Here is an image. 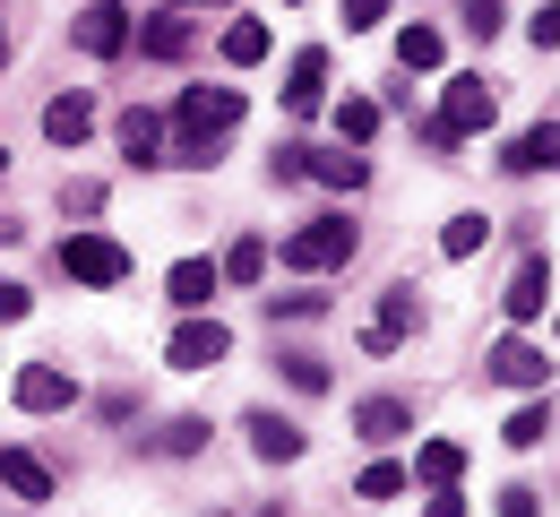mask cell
<instances>
[{"instance_id":"1","label":"cell","mask_w":560,"mask_h":517,"mask_svg":"<svg viewBox=\"0 0 560 517\" xmlns=\"http://www.w3.org/2000/svg\"><path fill=\"white\" fill-rule=\"evenodd\" d=\"M173 121H182V148L164 155V164H215V139L242 121V86H190L173 104Z\"/></svg>"},{"instance_id":"2","label":"cell","mask_w":560,"mask_h":517,"mask_svg":"<svg viewBox=\"0 0 560 517\" xmlns=\"http://www.w3.org/2000/svg\"><path fill=\"white\" fill-rule=\"evenodd\" d=\"M353 250H362V233L346 216H311L302 233H284V268H302V277L311 268H346Z\"/></svg>"},{"instance_id":"3","label":"cell","mask_w":560,"mask_h":517,"mask_svg":"<svg viewBox=\"0 0 560 517\" xmlns=\"http://www.w3.org/2000/svg\"><path fill=\"white\" fill-rule=\"evenodd\" d=\"M61 268H70V285H95V294H104V285L130 277V250H121L113 233H70V242H61Z\"/></svg>"},{"instance_id":"4","label":"cell","mask_w":560,"mask_h":517,"mask_svg":"<svg viewBox=\"0 0 560 517\" xmlns=\"http://www.w3.org/2000/svg\"><path fill=\"white\" fill-rule=\"evenodd\" d=\"M70 35H78V52H95V61H121L139 26H130V9H121V0H86V9L70 17Z\"/></svg>"},{"instance_id":"5","label":"cell","mask_w":560,"mask_h":517,"mask_svg":"<svg viewBox=\"0 0 560 517\" xmlns=\"http://www.w3.org/2000/svg\"><path fill=\"white\" fill-rule=\"evenodd\" d=\"M415 285H388V294H380V310H371V319H362V354H397V345H406V337H415Z\"/></svg>"},{"instance_id":"6","label":"cell","mask_w":560,"mask_h":517,"mask_svg":"<svg viewBox=\"0 0 560 517\" xmlns=\"http://www.w3.org/2000/svg\"><path fill=\"white\" fill-rule=\"evenodd\" d=\"M224 354H233V328H224V319H190V328H173V345H164L173 371H215Z\"/></svg>"},{"instance_id":"7","label":"cell","mask_w":560,"mask_h":517,"mask_svg":"<svg viewBox=\"0 0 560 517\" xmlns=\"http://www.w3.org/2000/svg\"><path fill=\"white\" fill-rule=\"evenodd\" d=\"M483 371L500 379V388H544V379H552V354L526 345V337H500V345L483 354Z\"/></svg>"},{"instance_id":"8","label":"cell","mask_w":560,"mask_h":517,"mask_svg":"<svg viewBox=\"0 0 560 517\" xmlns=\"http://www.w3.org/2000/svg\"><path fill=\"white\" fill-rule=\"evenodd\" d=\"M440 121H448L457 139H475V130H491V121H500V95H491L483 78H448V104H440Z\"/></svg>"},{"instance_id":"9","label":"cell","mask_w":560,"mask_h":517,"mask_svg":"<svg viewBox=\"0 0 560 517\" xmlns=\"http://www.w3.org/2000/svg\"><path fill=\"white\" fill-rule=\"evenodd\" d=\"M70 397H78V379L61 363H26L18 371V406H26V414H61Z\"/></svg>"},{"instance_id":"10","label":"cell","mask_w":560,"mask_h":517,"mask_svg":"<svg viewBox=\"0 0 560 517\" xmlns=\"http://www.w3.org/2000/svg\"><path fill=\"white\" fill-rule=\"evenodd\" d=\"M500 310H509V319H544V310H552V268H544V259H526V268L509 277Z\"/></svg>"},{"instance_id":"11","label":"cell","mask_w":560,"mask_h":517,"mask_svg":"<svg viewBox=\"0 0 560 517\" xmlns=\"http://www.w3.org/2000/svg\"><path fill=\"white\" fill-rule=\"evenodd\" d=\"M500 173H560V121H544V130H526V139H509V155H500Z\"/></svg>"},{"instance_id":"12","label":"cell","mask_w":560,"mask_h":517,"mask_svg":"<svg viewBox=\"0 0 560 517\" xmlns=\"http://www.w3.org/2000/svg\"><path fill=\"white\" fill-rule=\"evenodd\" d=\"M353 432L362 440H397V432H415V406L406 397H362L353 406Z\"/></svg>"},{"instance_id":"13","label":"cell","mask_w":560,"mask_h":517,"mask_svg":"<svg viewBox=\"0 0 560 517\" xmlns=\"http://www.w3.org/2000/svg\"><path fill=\"white\" fill-rule=\"evenodd\" d=\"M0 483H9L18 501H52V466H44L35 448H0Z\"/></svg>"},{"instance_id":"14","label":"cell","mask_w":560,"mask_h":517,"mask_svg":"<svg viewBox=\"0 0 560 517\" xmlns=\"http://www.w3.org/2000/svg\"><path fill=\"white\" fill-rule=\"evenodd\" d=\"M319 86H328V52L311 44V52H293V70H284V104H293V113H319Z\"/></svg>"},{"instance_id":"15","label":"cell","mask_w":560,"mask_h":517,"mask_svg":"<svg viewBox=\"0 0 560 517\" xmlns=\"http://www.w3.org/2000/svg\"><path fill=\"white\" fill-rule=\"evenodd\" d=\"M86 130H95V104H86V95H52V104H44V139H52V148H78Z\"/></svg>"},{"instance_id":"16","label":"cell","mask_w":560,"mask_h":517,"mask_svg":"<svg viewBox=\"0 0 560 517\" xmlns=\"http://www.w3.org/2000/svg\"><path fill=\"white\" fill-rule=\"evenodd\" d=\"M215 285H224V268H215V259H182V268L164 277V294L182 302V310H208V294H215Z\"/></svg>"},{"instance_id":"17","label":"cell","mask_w":560,"mask_h":517,"mask_svg":"<svg viewBox=\"0 0 560 517\" xmlns=\"http://www.w3.org/2000/svg\"><path fill=\"white\" fill-rule=\"evenodd\" d=\"M242 432H250V448H259V457H268V466H293V457H302V432H293V423H284V414H250V423H242Z\"/></svg>"},{"instance_id":"18","label":"cell","mask_w":560,"mask_h":517,"mask_svg":"<svg viewBox=\"0 0 560 517\" xmlns=\"http://www.w3.org/2000/svg\"><path fill=\"white\" fill-rule=\"evenodd\" d=\"M121 155H130V164H164V121L130 104V113H121Z\"/></svg>"},{"instance_id":"19","label":"cell","mask_w":560,"mask_h":517,"mask_svg":"<svg viewBox=\"0 0 560 517\" xmlns=\"http://www.w3.org/2000/svg\"><path fill=\"white\" fill-rule=\"evenodd\" d=\"M302 173H311V181H328V190H362V181H371V164H362V155H311V148H302Z\"/></svg>"},{"instance_id":"20","label":"cell","mask_w":560,"mask_h":517,"mask_svg":"<svg viewBox=\"0 0 560 517\" xmlns=\"http://www.w3.org/2000/svg\"><path fill=\"white\" fill-rule=\"evenodd\" d=\"M139 52H147V61H182V52H190V26H182V17H147Z\"/></svg>"},{"instance_id":"21","label":"cell","mask_w":560,"mask_h":517,"mask_svg":"<svg viewBox=\"0 0 560 517\" xmlns=\"http://www.w3.org/2000/svg\"><path fill=\"white\" fill-rule=\"evenodd\" d=\"M415 474L431 483V492H440V483H457V474H466V448H457V440H422Z\"/></svg>"},{"instance_id":"22","label":"cell","mask_w":560,"mask_h":517,"mask_svg":"<svg viewBox=\"0 0 560 517\" xmlns=\"http://www.w3.org/2000/svg\"><path fill=\"white\" fill-rule=\"evenodd\" d=\"M224 61H233V70L268 61V26H259V17H233V26H224Z\"/></svg>"},{"instance_id":"23","label":"cell","mask_w":560,"mask_h":517,"mask_svg":"<svg viewBox=\"0 0 560 517\" xmlns=\"http://www.w3.org/2000/svg\"><path fill=\"white\" fill-rule=\"evenodd\" d=\"M224 277H233V285H259V277H268V242H259V233H242V242L224 250Z\"/></svg>"},{"instance_id":"24","label":"cell","mask_w":560,"mask_h":517,"mask_svg":"<svg viewBox=\"0 0 560 517\" xmlns=\"http://www.w3.org/2000/svg\"><path fill=\"white\" fill-rule=\"evenodd\" d=\"M500 440H509V448H544V440H552V406H517Z\"/></svg>"},{"instance_id":"25","label":"cell","mask_w":560,"mask_h":517,"mask_svg":"<svg viewBox=\"0 0 560 517\" xmlns=\"http://www.w3.org/2000/svg\"><path fill=\"white\" fill-rule=\"evenodd\" d=\"M483 242H491V224H483V216H448V224H440V250H448V259H475Z\"/></svg>"},{"instance_id":"26","label":"cell","mask_w":560,"mask_h":517,"mask_svg":"<svg viewBox=\"0 0 560 517\" xmlns=\"http://www.w3.org/2000/svg\"><path fill=\"white\" fill-rule=\"evenodd\" d=\"M397 61H406V70H440V35H431V26H406V35H397Z\"/></svg>"},{"instance_id":"27","label":"cell","mask_w":560,"mask_h":517,"mask_svg":"<svg viewBox=\"0 0 560 517\" xmlns=\"http://www.w3.org/2000/svg\"><path fill=\"white\" fill-rule=\"evenodd\" d=\"M406 483H415L406 466H362V483H353V492H362V501H397Z\"/></svg>"},{"instance_id":"28","label":"cell","mask_w":560,"mask_h":517,"mask_svg":"<svg viewBox=\"0 0 560 517\" xmlns=\"http://www.w3.org/2000/svg\"><path fill=\"white\" fill-rule=\"evenodd\" d=\"M337 130H346L353 148H362V139L380 130V104H362V95H346V104H337Z\"/></svg>"},{"instance_id":"29","label":"cell","mask_w":560,"mask_h":517,"mask_svg":"<svg viewBox=\"0 0 560 517\" xmlns=\"http://www.w3.org/2000/svg\"><path fill=\"white\" fill-rule=\"evenodd\" d=\"M284 379H293L302 397H319V388H328V363H319V354H284Z\"/></svg>"},{"instance_id":"30","label":"cell","mask_w":560,"mask_h":517,"mask_svg":"<svg viewBox=\"0 0 560 517\" xmlns=\"http://www.w3.org/2000/svg\"><path fill=\"white\" fill-rule=\"evenodd\" d=\"M199 448H208V423H199V414H182V423L164 432V457H199Z\"/></svg>"},{"instance_id":"31","label":"cell","mask_w":560,"mask_h":517,"mask_svg":"<svg viewBox=\"0 0 560 517\" xmlns=\"http://www.w3.org/2000/svg\"><path fill=\"white\" fill-rule=\"evenodd\" d=\"M500 26H509V0H466V35H500Z\"/></svg>"},{"instance_id":"32","label":"cell","mask_w":560,"mask_h":517,"mask_svg":"<svg viewBox=\"0 0 560 517\" xmlns=\"http://www.w3.org/2000/svg\"><path fill=\"white\" fill-rule=\"evenodd\" d=\"M268 310H277V319H319L328 302H319V294H268Z\"/></svg>"},{"instance_id":"33","label":"cell","mask_w":560,"mask_h":517,"mask_svg":"<svg viewBox=\"0 0 560 517\" xmlns=\"http://www.w3.org/2000/svg\"><path fill=\"white\" fill-rule=\"evenodd\" d=\"M500 517H544V492H526V483H509V492H500Z\"/></svg>"},{"instance_id":"34","label":"cell","mask_w":560,"mask_h":517,"mask_svg":"<svg viewBox=\"0 0 560 517\" xmlns=\"http://www.w3.org/2000/svg\"><path fill=\"white\" fill-rule=\"evenodd\" d=\"M380 17H388V0H346V26H353V35H371Z\"/></svg>"},{"instance_id":"35","label":"cell","mask_w":560,"mask_h":517,"mask_svg":"<svg viewBox=\"0 0 560 517\" xmlns=\"http://www.w3.org/2000/svg\"><path fill=\"white\" fill-rule=\"evenodd\" d=\"M61 208H70V216H95V208H104V190H95V181H70V190H61Z\"/></svg>"},{"instance_id":"36","label":"cell","mask_w":560,"mask_h":517,"mask_svg":"<svg viewBox=\"0 0 560 517\" xmlns=\"http://www.w3.org/2000/svg\"><path fill=\"white\" fill-rule=\"evenodd\" d=\"M526 35H535V44L552 52V44H560V0H544V9H535V26H526Z\"/></svg>"},{"instance_id":"37","label":"cell","mask_w":560,"mask_h":517,"mask_svg":"<svg viewBox=\"0 0 560 517\" xmlns=\"http://www.w3.org/2000/svg\"><path fill=\"white\" fill-rule=\"evenodd\" d=\"M26 310H35V294H26V285H9V277H0V319H26Z\"/></svg>"},{"instance_id":"38","label":"cell","mask_w":560,"mask_h":517,"mask_svg":"<svg viewBox=\"0 0 560 517\" xmlns=\"http://www.w3.org/2000/svg\"><path fill=\"white\" fill-rule=\"evenodd\" d=\"M422 517H466V501H457V492L440 483V492H431V509H422Z\"/></svg>"},{"instance_id":"39","label":"cell","mask_w":560,"mask_h":517,"mask_svg":"<svg viewBox=\"0 0 560 517\" xmlns=\"http://www.w3.org/2000/svg\"><path fill=\"white\" fill-rule=\"evenodd\" d=\"M173 9H224V0H173Z\"/></svg>"},{"instance_id":"40","label":"cell","mask_w":560,"mask_h":517,"mask_svg":"<svg viewBox=\"0 0 560 517\" xmlns=\"http://www.w3.org/2000/svg\"><path fill=\"white\" fill-rule=\"evenodd\" d=\"M0 70H9V26H0Z\"/></svg>"},{"instance_id":"41","label":"cell","mask_w":560,"mask_h":517,"mask_svg":"<svg viewBox=\"0 0 560 517\" xmlns=\"http://www.w3.org/2000/svg\"><path fill=\"white\" fill-rule=\"evenodd\" d=\"M0 173H9V155H0Z\"/></svg>"}]
</instances>
